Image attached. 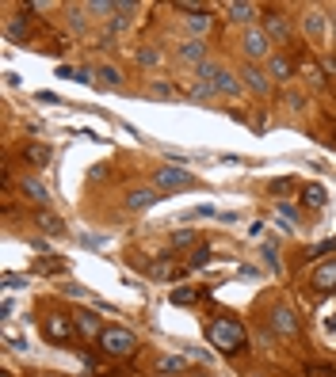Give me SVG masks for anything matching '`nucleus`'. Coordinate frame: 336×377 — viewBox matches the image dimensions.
I'll use <instances>...</instances> for the list:
<instances>
[{"label":"nucleus","instance_id":"aec40b11","mask_svg":"<svg viewBox=\"0 0 336 377\" xmlns=\"http://www.w3.org/2000/svg\"><path fill=\"white\" fill-rule=\"evenodd\" d=\"M210 27H214L210 8H207V12H195V16H188V31H191V39H207V35H210Z\"/></svg>","mask_w":336,"mask_h":377},{"label":"nucleus","instance_id":"ea45409f","mask_svg":"<svg viewBox=\"0 0 336 377\" xmlns=\"http://www.w3.org/2000/svg\"><path fill=\"white\" fill-rule=\"evenodd\" d=\"M291 187H294V179H275V183H272V194H287Z\"/></svg>","mask_w":336,"mask_h":377},{"label":"nucleus","instance_id":"3c124183","mask_svg":"<svg viewBox=\"0 0 336 377\" xmlns=\"http://www.w3.org/2000/svg\"><path fill=\"white\" fill-rule=\"evenodd\" d=\"M329 23H332V31H336V8H332V16H329Z\"/></svg>","mask_w":336,"mask_h":377},{"label":"nucleus","instance_id":"1a4fd4ad","mask_svg":"<svg viewBox=\"0 0 336 377\" xmlns=\"http://www.w3.org/2000/svg\"><path fill=\"white\" fill-rule=\"evenodd\" d=\"M226 20L233 23V27H256V20H260V8L256 4H248V0H229L226 4Z\"/></svg>","mask_w":336,"mask_h":377},{"label":"nucleus","instance_id":"f704fd0d","mask_svg":"<svg viewBox=\"0 0 336 377\" xmlns=\"http://www.w3.org/2000/svg\"><path fill=\"white\" fill-rule=\"evenodd\" d=\"M149 275H153V278H168V275H172V256H161V263L149 267Z\"/></svg>","mask_w":336,"mask_h":377},{"label":"nucleus","instance_id":"0eeeda50","mask_svg":"<svg viewBox=\"0 0 336 377\" xmlns=\"http://www.w3.org/2000/svg\"><path fill=\"white\" fill-rule=\"evenodd\" d=\"M241 84L252 92V96H260V99H268L272 96V77H268V69H260V65H252V61H245L241 65Z\"/></svg>","mask_w":336,"mask_h":377},{"label":"nucleus","instance_id":"2eb2a0df","mask_svg":"<svg viewBox=\"0 0 336 377\" xmlns=\"http://www.w3.org/2000/svg\"><path fill=\"white\" fill-rule=\"evenodd\" d=\"M313 290L317 294H336V259H325L321 267L313 271Z\"/></svg>","mask_w":336,"mask_h":377},{"label":"nucleus","instance_id":"9d476101","mask_svg":"<svg viewBox=\"0 0 336 377\" xmlns=\"http://www.w3.org/2000/svg\"><path fill=\"white\" fill-rule=\"evenodd\" d=\"M325 27H329V16H325L321 8H306L302 12V31L313 46H325Z\"/></svg>","mask_w":336,"mask_h":377},{"label":"nucleus","instance_id":"8fccbe9b","mask_svg":"<svg viewBox=\"0 0 336 377\" xmlns=\"http://www.w3.org/2000/svg\"><path fill=\"white\" fill-rule=\"evenodd\" d=\"M325 328H329V332H336V316H332V313L325 316Z\"/></svg>","mask_w":336,"mask_h":377},{"label":"nucleus","instance_id":"c756f323","mask_svg":"<svg viewBox=\"0 0 336 377\" xmlns=\"http://www.w3.org/2000/svg\"><path fill=\"white\" fill-rule=\"evenodd\" d=\"M100 84H104V88H119V84H123V73H119L115 65H104V69H100Z\"/></svg>","mask_w":336,"mask_h":377},{"label":"nucleus","instance_id":"f03ea898","mask_svg":"<svg viewBox=\"0 0 336 377\" xmlns=\"http://www.w3.org/2000/svg\"><path fill=\"white\" fill-rule=\"evenodd\" d=\"M153 187L161 194H172V191H191V187H199V179H195L188 168L161 164V168H153Z\"/></svg>","mask_w":336,"mask_h":377},{"label":"nucleus","instance_id":"20e7f679","mask_svg":"<svg viewBox=\"0 0 336 377\" xmlns=\"http://www.w3.org/2000/svg\"><path fill=\"white\" fill-rule=\"evenodd\" d=\"M272 46L275 42L264 35V27H248V31H241V54H245V61H252V65L272 58Z\"/></svg>","mask_w":336,"mask_h":377},{"label":"nucleus","instance_id":"393cba45","mask_svg":"<svg viewBox=\"0 0 336 377\" xmlns=\"http://www.w3.org/2000/svg\"><path fill=\"white\" fill-rule=\"evenodd\" d=\"M138 65H142V69H153V65H161V50H157V46H138Z\"/></svg>","mask_w":336,"mask_h":377},{"label":"nucleus","instance_id":"6e6552de","mask_svg":"<svg viewBox=\"0 0 336 377\" xmlns=\"http://www.w3.org/2000/svg\"><path fill=\"white\" fill-rule=\"evenodd\" d=\"M268 324H272V332L283 335V339H298V332H302V324H298V316H294L291 305H272Z\"/></svg>","mask_w":336,"mask_h":377},{"label":"nucleus","instance_id":"09e8293b","mask_svg":"<svg viewBox=\"0 0 336 377\" xmlns=\"http://www.w3.org/2000/svg\"><path fill=\"white\" fill-rule=\"evenodd\" d=\"M321 69H325V73H332V77H336V58H325V61H321Z\"/></svg>","mask_w":336,"mask_h":377},{"label":"nucleus","instance_id":"39448f33","mask_svg":"<svg viewBox=\"0 0 336 377\" xmlns=\"http://www.w3.org/2000/svg\"><path fill=\"white\" fill-rule=\"evenodd\" d=\"M260 27H264V35H268L275 46H287V42L294 39V27H291V20H287L279 8H268V12H264V23H260Z\"/></svg>","mask_w":336,"mask_h":377},{"label":"nucleus","instance_id":"dca6fc26","mask_svg":"<svg viewBox=\"0 0 336 377\" xmlns=\"http://www.w3.org/2000/svg\"><path fill=\"white\" fill-rule=\"evenodd\" d=\"M214 88H218L222 96H233V99H241V92H245V84H241V73H229V69H222V73H218V80H214Z\"/></svg>","mask_w":336,"mask_h":377},{"label":"nucleus","instance_id":"7c9ffc66","mask_svg":"<svg viewBox=\"0 0 336 377\" xmlns=\"http://www.w3.org/2000/svg\"><path fill=\"white\" fill-rule=\"evenodd\" d=\"M4 347H8V351H16V354H27V351H31V343H27L23 335H12V332H4Z\"/></svg>","mask_w":336,"mask_h":377},{"label":"nucleus","instance_id":"4468645a","mask_svg":"<svg viewBox=\"0 0 336 377\" xmlns=\"http://www.w3.org/2000/svg\"><path fill=\"white\" fill-rule=\"evenodd\" d=\"M73 320H77V335H84V339H100V335L107 332L104 320H100V313H88V309H80Z\"/></svg>","mask_w":336,"mask_h":377},{"label":"nucleus","instance_id":"b1692460","mask_svg":"<svg viewBox=\"0 0 336 377\" xmlns=\"http://www.w3.org/2000/svg\"><path fill=\"white\" fill-rule=\"evenodd\" d=\"M23 160L31 168H46V164H50V145H27L23 149Z\"/></svg>","mask_w":336,"mask_h":377},{"label":"nucleus","instance_id":"4c0bfd02","mask_svg":"<svg viewBox=\"0 0 336 377\" xmlns=\"http://www.w3.org/2000/svg\"><path fill=\"white\" fill-rule=\"evenodd\" d=\"M39 271H42V275H61L65 263H61V259H58V263H54V259H42V263H39Z\"/></svg>","mask_w":336,"mask_h":377},{"label":"nucleus","instance_id":"ddd939ff","mask_svg":"<svg viewBox=\"0 0 336 377\" xmlns=\"http://www.w3.org/2000/svg\"><path fill=\"white\" fill-rule=\"evenodd\" d=\"M268 77H272L275 84H287V88H291V80H294V61L287 58V54H272V58H268Z\"/></svg>","mask_w":336,"mask_h":377},{"label":"nucleus","instance_id":"cd10ccee","mask_svg":"<svg viewBox=\"0 0 336 377\" xmlns=\"http://www.w3.org/2000/svg\"><path fill=\"white\" fill-rule=\"evenodd\" d=\"M264 267L272 271V275H279V271H283V263H279V248H275V240H268V244H264Z\"/></svg>","mask_w":336,"mask_h":377},{"label":"nucleus","instance_id":"79ce46f5","mask_svg":"<svg viewBox=\"0 0 336 377\" xmlns=\"http://www.w3.org/2000/svg\"><path fill=\"white\" fill-rule=\"evenodd\" d=\"M184 354H188L191 362H210V354H207V351H195V347H188V351H184Z\"/></svg>","mask_w":336,"mask_h":377},{"label":"nucleus","instance_id":"f257e3e1","mask_svg":"<svg viewBox=\"0 0 336 377\" xmlns=\"http://www.w3.org/2000/svg\"><path fill=\"white\" fill-rule=\"evenodd\" d=\"M207 339H210L214 351H222V354H229V358L241 354V351H245V343H248L245 320H237V316H229V313L210 316L207 320Z\"/></svg>","mask_w":336,"mask_h":377},{"label":"nucleus","instance_id":"bb28decb","mask_svg":"<svg viewBox=\"0 0 336 377\" xmlns=\"http://www.w3.org/2000/svg\"><path fill=\"white\" fill-rule=\"evenodd\" d=\"M210 259H214V248H210V244H199V248H195V256L188 259V267L199 271V267H207Z\"/></svg>","mask_w":336,"mask_h":377},{"label":"nucleus","instance_id":"603ef678","mask_svg":"<svg viewBox=\"0 0 336 377\" xmlns=\"http://www.w3.org/2000/svg\"><path fill=\"white\" fill-rule=\"evenodd\" d=\"M252 377H260V373H252Z\"/></svg>","mask_w":336,"mask_h":377},{"label":"nucleus","instance_id":"a211bd4d","mask_svg":"<svg viewBox=\"0 0 336 377\" xmlns=\"http://www.w3.org/2000/svg\"><path fill=\"white\" fill-rule=\"evenodd\" d=\"M188 366H191V358L188 354H161V358H157V370H161V373H188Z\"/></svg>","mask_w":336,"mask_h":377},{"label":"nucleus","instance_id":"f8f14e48","mask_svg":"<svg viewBox=\"0 0 336 377\" xmlns=\"http://www.w3.org/2000/svg\"><path fill=\"white\" fill-rule=\"evenodd\" d=\"M176 58L199 69V65L207 61V39H184L180 46H176Z\"/></svg>","mask_w":336,"mask_h":377},{"label":"nucleus","instance_id":"9b49d317","mask_svg":"<svg viewBox=\"0 0 336 377\" xmlns=\"http://www.w3.org/2000/svg\"><path fill=\"white\" fill-rule=\"evenodd\" d=\"M161 202V191H157L153 183L149 187H134V191L126 194V210L130 214H142V210H149V206H157Z\"/></svg>","mask_w":336,"mask_h":377},{"label":"nucleus","instance_id":"f3484780","mask_svg":"<svg viewBox=\"0 0 336 377\" xmlns=\"http://www.w3.org/2000/svg\"><path fill=\"white\" fill-rule=\"evenodd\" d=\"M20 191H23V199L39 202L42 210H46V202H50V191H46V187H42L35 175H23V179H20Z\"/></svg>","mask_w":336,"mask_h":377},{"label":"nucleus","instance_id":"c85d7f7f","mask_svg":"<svg viewBox=\"0 0 336 377\" xmlns=\"http://www.w3.org/2000/svg\"><path fill=\"white\" fill-rule=\"evenodd\" d=\"M275 214H279V221H283V225H302V214H298L291 202H279Z\"/></svg>","mask_w":336,"mask_h":377},{"label":"nucleus","instance_id":"5701e85b","mask_svg":"<svg viewBox=\"0 0 336 377\" xmlns=\"http://www.w3.org/2000/svg\"><path fill=\"white\" fill-rule=\"evenodd\" d=\"M203 294H207V290H195V286H176L172 294H168V301H172V305H195V301H199Z\"/></svg>","mask_w":336,"mask_h":377},{"label":"nucleus","instance_id":"de8ad7c7","mask_svg":"<svg viewBox=\"0 0 336 377\" xmlns=\"http://www.w3.org/2000/svg\"><path fill=\"white\" fill-rule=\"evenodd\" d=\"M12 313H16V305L4 297V301H0V316H12Z\"/></svg>","mask_w":336,"mask_h":377},{"label":"nucleus","instance_id":"c9c22d12","mask_svg":"<svg viewBox=\"0 0 336 377\" xmlns=\"http://www.w3.org/2000/svg\"><path fill=\"white\" fill-rule=\"evenodd\" d=\"M172 244H176V248H188V244H195V233L191 229H176L172 233Z\"/></svg>","mask_w":336,"mask_h":377},{"label":"nucleus","instance_id":"a878e982","mask_svg":"<svg viewBox=\"0 0 336 377\" xmlns=\"http://www.w3.org/2000/svg\"><path fill=\"white\" fill-rule=\"evenodd\" d=\"M214 96H218V88H214V84H207V80H195L191 84V99L195 103H210Z\"/></svg>","mask_w":336,"mask_h":377},{"label":"nucleus","instance_id":"c03bdc74","mask_svg":"<svg viewBox=\"0 0 336 377\" xmlns=\"http://www.w3.org/2000/svg\"><path fill=\"white\" fill-rule=\"evenodd\" d=\"M332 248H336V244H332V240H325V244H317V248L310 252V256L317 259V256H325V252H332Z\"/></svg>","mask_w":336,"mask_h":377},{"label":"nucleus","instance_id":"58836bf2","mask_svg":"<svg viewBox=\"0 0 336 377\" xmlns=\"http://www.w3.org/2000/svg\"><path fill=\"white\" fill-rule=\"evenodd\" d=\"M4 286H8V290H16V286H27V278H23V275H12V271H4Z\"/></svg>","mask_w":336,"mask_h":377},{"label":"nucleus","instance_id":"6ab92c4d","mask_svg":"<svg viewBox=\"0 0 336 377\" xmlns=\"http://www.w3.org/2000/svg\"><path fill=\"white\" fill-rule=\"evenodd\" d=\"M35 225H39L46 237H61V233H65V221L58 218V214H50V210H39V214H35Z\"/></svg>","mask_w":336,"mask_h":377},{"label":"nucleus","instance_id":"2f4dec72","mask_svg":"<svg viewBox=\"0 0 336 377\" xmlns=\"http://www.w3.org/2000/svg\"><path fill=\"white\" fill-rule=\"evenodd\" d=\"M218 73H222V65H214V61H203L199 69H195V77H199V80H207V84H214V80H218Z\"/></svg>","mask_w":336,"mask_h":377},{"label":"nucleus","instance_id":"423d86ee","mask_svg":"<svg viewBox=\"0 0 336 377\" xmlns=\"http://www.w3.org/2000/svg\"><path fill=\"white\" fill-rule=\"evenodd\" d=\"M42 335L50 339V343H73V335H77V320L61 316V313H50L42 320Z\"/></svg>","mask_w":336,"mask_h":377},{"label":"nucleus","instance_id":"e433bc0d","mask_svg":"<svg viewBox=\"0 0 336 377\" xmlns=\"http://www.w3.org/2000/svg\"><path fill=\"white\" fill-rule=\"evenodd\" d=\"M126 27H130V20H126V16H115V20H111V23H107V42H111V35L126 31Z\"/></svg>","mask_w":336,"mask_h":377},{"label":"nucleus","instance_id":"4be33fe9","mask_svg":"<svg viewBox=\"0 0 336 377\" xmlns=\"http://www.w3.org/2000/svg\"><path fill=\"white\" fill-rule=\"evenodd\" d=\"M145 96H153V99H180V88H176L172 80H153L145 88Z\"/></svg>","mask_w":336,"mask_h":377},{"label":"nucleus","instance_id":"49530a36","mask_svg":"<svg viewBox=\"0 0 336 377\" xmlns=\"http://www.w3.org/2000/svg\"><path fill=\"white\" fill-rule=\"evenodd\" d=\"M35 99H39V103H58V107H61V99L54 96V92H39V96H35Z\"/></svg>","mask_w":336,"mask_h":377},{"label":"nucleus","instance_id":"a18cd8bd","mask_svg":"<svg viewBox=\"0 0 336 377\" xmlns=\"http://www.w3.org/2000/svg\"><path fill=\"white\" fill-rule=\"evenodd\" d=\"M92 77H96V73H92V69H88V65H84V69H77V77H73V80H80V84H88Z\"/></svg>","mask_w":336,"mask_h":377},{"label":"nucleus","instance_id":"37998d69","mask_svg":"<svg viewBox=\"0 0 336 377\" xmlns=\"http://www.w3.org/2000/svg\"><path fill=\"white\" fill-rule=\"evenodd\" d=\"M107 175V164H92L88 168V179H104Z\"/></svg>","mask_w":336,"mask_h":377},{"label":"nucleus","instance_id":"473e14b6","mask_svg":"<svg viewBox=\"0 0 336 377\" xmlns=\"http://www.w3.org/2000/svg\"><path fill=\"white\" fill-rule=\"evenodd\" d=\"M283 103H287V111H302V107H306V96H302L298 88H287V92H283Z\"/></svg>","mask_w":336,"mask_h":377},{"label":"nucleus","instance_id":"a19ab883","mask_svg":"<svg viewBox=\"0 0 336 377\" xmlns=\"http://www.w3.org/2000/svg\"><path fill=\"white\" fill-rule=\"evenodd\" d=\"M188 218H214V206H195V210H188Z\"/></svg>","mask_w":336,"mask_h":377},{"label":"nucleus","instance_id":"412c9836","mask_svg":"<svg viewBox=\"0 0 336 377\" xmlns=\"http://www.w3.org/2000/svg\"><path fill=\"white\" fill-rule=\"evenodd\" d=\"M302 202L310 206V210H321V206L329 202V191H325L321 183H306L302 187Z\"/></svg>","mask_w":336,"mask_h":377},{"label":"nucleus","instance_id":"72a5a7b5","mask_svg":"<svg viewBox=\"0 0 336 377\" xmlns=\"http://www.w3.org/2000/svg\"><path fill=\"white\" fill-rule=\"evenodd\" d=\"M88 8V16H111V12H119V4H111V0H92V4H84Z\"/></svg>","mask_w":336,"mask_h":377},{"label":"nucleus","instance_id":"7ed1b4c3","mask_svg":"<svg viewBox=\"0 0 336 377\" xmlns=\"http://www.w3.org/2000/svg\"><path fill=\"white\" fill-rule=\"evenodd\" d=\"M100 351L111 354V358H130L138 351V335L130 332V328H123V324H111L107 332L100 335Z\"/></svg>","mask_w":336,"mask_h":377}]
</instances>
